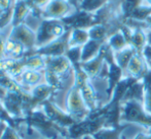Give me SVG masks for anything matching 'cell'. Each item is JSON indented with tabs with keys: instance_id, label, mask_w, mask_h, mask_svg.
<instances>
[{
	"instance_id": "cell-1",
	"label": "cell",
	"mask_w": 151,
	"mask_h": 139,
	"mask_svg": "<svg viewBox=\"0 0 151 139\" xmlns=\"http://www.w3.org/2000/svg\"><path fill=\"white\" fill-rule=\"evenodd\" d=\"M25 124L28 133L32 130H36L44 139H58L60 136L64 139L69 137L68 129L54 123L42 109H37L27 115L25 117Z\"/></svg>"
},
{
	"instance_id": "cell-2",
	"label": "cell",
	"mask_w": 151,
	"mask_h": 139,
	"mask_svg": "<svg viewBox=\"0 0 151 139\" xmlns=\"http://www.w3.org/2000/svg\"><path fill=\"white\" fill-rule=\"evenodd\" d=\"M46 66L44 69L45 83L54 87L57 91L63 89L64 81L74 75V68L71 62L65 55L45 57Z\"/></svg>"
},
{
	"instance_id": "cell-3",
	"label": "cell",
	"mask_w": 151,
	"mask_h": 139,
	"mask_svg": "<svg viewBox=\"0 0 151 139\" xmlns=\"http://www.w3.org/2000/svg\"><path fill=\"white\" fill-rule=\"evenodd\" d=\"M121 124H139L146 129L151 128V115L146 113L144 105L138 100H129L121 104Z\"/></svg>"
},
{
	"instance_id": "cell-4",
	"label": "cell",
	"mask_w": 151,
	"mask_h": 139,
	"mask_svg": "<svg viewBox=\"0 0 151 139\" xmlns=\"http://www.w3.org/2000/svg\"><path fill=\"white\" fill-rule=\"evenodd\" d=\"M68 30L69 29L61 20H43L36 32V48L43 47L56 41Z\"/></svg>"
},
{
	"instance_id": "cell-5",
	"label": "cell",
	"mask_w": 151,
	"mask_h": 139,
	"mask_svg": "<svg viewBox=\"0 0 151 139\" xmlns=\"http://www.w3.org/2000/svg\"><path fill=\"white\" fill-rule=\"evenodd\" d=\"M105 116H98L91 111L88 117L81 122H77L68 128V134L71 139H80L86 135H95L105 128Z\"/></svg>"
},
{
	"instance_id": "cell-6",
	"label": "cell",
	"mask_w": 151,
	"mask_h": 139,
	"mask_svg": "<svg viewBox=\"0 0 151 139\" xmlns=\"http://www.w3.org/2000/svg\"><path fill=\"white\" fill-rule=\"evenodd\" d=\"M66 111L75 120L76 122H81L88 117L91 109L84 102L80 89L73 85L66 94L65 99Z\"/></svg>"
},
{
	"instance_id": "cell-7",
	"label": "cell",
	"mask_w": 151,
	"mask_h": 139,
	"mask_svg": "<svg viewBox=\"0 0 151 139\" xmlns=\"http://www.w3.org/2000/svg\"><path fill=\"white\" fill-rule=\"evenodd\" d=\"M71 34V30H68L61 38L57 39L56 41L43 46V47L36 48L31 51H27L26 55H32V54H39L44 57H54V56H62L65 55L67 50L69 49V38Z\"/></svg>"
},
{
	"instance_id": "cell-8",
	"label": "cell",
	"mask_w": 151,
	"mask_h": 139,
	"mask_svg": "<svg viewBox=\"0 0 151 139\" xmlns=\"http://www.w3.org/2000/svg\"><path fill=\"white\" fill-rule=\"evenodd\" d=\"M42 109V111L45 113V115L52 120L54 123H56L57 125H59L60 127L63 128H70L72 125H74L77 122L69 115L66 111L62 109L61 107L58 106V104H56L52 99H47L44 102H42V104L40 105Z\"/></svg>"
},
{
	"instance_id": "cell-9",
	"label": "cell",
	"mask_w": 151,
	"mask_h": 139,
	"mask_svg": "<svg viewBox=\"0 0 151 139\" xmlns=\"http://www.w3.org/2000/svg\"><path fill=\"white\" fill-rule=\"evenodd\" d=\"M73 8L75 7L67 0H50L44 6L41 16L43 20H63L74 13L72 12Z\"/></svg>"
},
{
	"instance_id": "cell-10",
	"label": "cell",
	"mask_w": 151,
	"mask_h": 139,
	"mask_svg": "<svg viewBox=\"0 0 151 139\" xmlns=\"http://www.w3.org/2000/svg\"><path fill=\"white\" fill-rule=\"evenodd\" d=\"M7 38L23 44L27 51H31L36 48V33L25 24L12 27Z\"/></svg>"
},
{
	"instance_id": "cell-11",
	"label": "cell",
	"mask_w": 151,
	"mask_h": 139,
	"mask_svg": "<svg viewBox=\"0 0 151 139\" xmlns=\"http://www.w3.org/2000/svg\"><path fill=\"white\" fill-rule=\"evenodd\" d=\"M29 91L22 90V91H7L5 98L2 104L6 111L14 118H24L23 113V104H24L25 96Z\"/></svg>"
},
{
	"instance_id": "cell-12",
	"label": "cell",
	"mask_w": 151,
	"mask_h": 139,
	"mask_svg": "<svg viewBox=\"0 0 151 139\" xmlns=\"http://www.w3.org/2000/svg\"><path fill=\"white\" fill-rule=\"evenodd\" d=\"M147 64L142 53H136L129 60L127 69L123 71V78H133L136 80H142L146 73L148 72Z\"/></svg>"
},
{
	"instance_id": "cell-13",
	"label": "cell",
	"mask_w": 151,
	"mask_h": 139,
	"mask_svg": "<svg viewBox=\"0 0 151 139\" xmlns=\"http://www.w3.org/2000/svg\"><path fill=\"white\" fill-rule=\"evenodd\" d=\"M0 71L5 73L12 79L17 80L25 71V60H12V58H1L0 60Z\"/></svg>"
},
{
	"instance_id": "cell-14",
	"label": "cell",
	"mask_w": 151,
	"mask_h": 139,
	"mask_svg": "<svg viewBox=\"0 0 151 139\" xmlns=\"http://www.w3.org/2000/svg\"><path fill=\"white\" fill-rule=\"evenodd\" d=\"M42 78H44V71H32V70H25L22 75L16 80L25 90L30 92L32 88L39 85Z\"/></svg>"
},
{
	"instance_id": "cell-15",
	"label": "cell",
	"mask_w": 151,
	"mask_h": 139,
	"mask_svg": "<svg viewBox=\"0 0 151 139\" xmlns=\"http://www.w3.org/2000/svg\"><path fill=\"white\" fill-rule=\"evenodd\" d=\"M30 93L32 98H33L34 104H35L36 107H38L42 104V102H44L47 99H50L57 93V90L48 84L44 83L39 84L36 87L32 88L30 90Z\"/></svg>"
},
{
	"instance_id": "cell-16",
	"label": "cell",
	"mask_w": 151,
	"mask_h": 139,
	"mask_svg": "<svg viewBox=\"0 0 151 139\" xmlns=\"http://www.w3.org/2000/svg\"><path fill=\"white\" fill-rule=\"evenodd\" d=\"M27 53V49L23 44L14 41L12 39H6L4 43V57L12 60H22Z\"/></svg>"
},
{
	"instance_id": "cell-17",
	"label": "cell",
	"mask_w": 151,
	"mask_h": 139,
	"mask_svg": "<svg viewBox=\"0 0 151 139\" xmlns=\"http://www.w3.org/2000/svg\"><path fill=\"white\" fill-rule=\"evenodd\" d=\"M144 95H145V87H144L143 82L142 80H137L127 88L122 99H121V104L129 101V100H138L143 104Z\"/></svg>"
},
{
	"instance_id": "cell-18",
	"label": "cell",
	"mask_w": 151,
	"mask_h": 139,
	"mask_svg": "<svg viewBox=\"0 0 151 139\" xmlns=\"http://www.w3.org/2000/svg\"><path fill=\"white\" fill-rule=\"evenodd\" d=\"M107 41H98V40H90L86 45L82 46L81 62H88L93 60L101 51V48Z\"/></svg>"
},
{
	"instance_id": "cell-19",
	"label": "cell",
	"mask_w": 151,
	"mask_h": 139,
	"mask_svg": "<svg viewBox=\"0 0 151 139\" xmlns=\"http://www.w3.org/2000/svg\"><path fill=\"white\" fill-rule=\"evenodd\" d=\"M91 40L88 30L83 29H73L69 38V48L70 47H82Z\"/></svg>"
},
{
	"instance_id": "cell-20",
	"label": "cell",
	"mask_w": 151,
	"mask_h": 139,
	"mask_svg": "<svg viewBox=\"0 0 151 139\" xmlns=\"http://www.w3.org/2000/svg\"><path fill=\"white\" fill-rule=\"evenodd\" d=\"M30 11V6L23 0H19L14 5V16H12V27H17L23 24V21Z\"/></svg>"
},
{
	"instance_id": "cell-21",
	"label": "cell",
	"mask_w": 151,
	"mask_h": 139,
	"mask_svg": "<svg viewBox=\"0 0 151 139\" xmlns=\"http://www.w3.org/2000/svg\"><path fill=\"white\" fill-rule=\"evenodd\" d=\"M136 53H137V51L135 50V48H133L131 45H127V47L123 48L120 51L114 52V60H115L116 65L122 71H124L127 69V65H129V60H132V57Z\"/></svg>"
},
{
	"instance_id": "cell-22",
	"label": "cell",
	"mask_w": 151,
	"mask_h": 139,
	"mask_svg": "<svg viewBox=\"0 0 151 139\" xmlns=\"http://www.w3.org/2000/svg\"><path fill=\"white\" fill-rule=\"evenodd\" d=\"M129 124H121L118 128H104L93 135L95 139H122V132Z\"/></svg>"
},
{
	"instance_id": "cell-23",
	"label": "cell",
	"mask_w": 151,
	"mask_h": 139,
	"mask_svg": "<svg viewBox=\"0 0 151 139\" xmlns=\"http://www.w3.org/2000/svg\"><path fill=\"white\" fill-rule=\"evenodd\" d=\"M25 70H32V71H42L45 69L46 60L45 57L39 54H32L24 57Z\"/></svg>"
},
{
	"instance_id": "cell-24",
	"label": "cell",
	"mask_w": 151,
	"mask_h": 139,
	"mask_svg": "<svg viewBox=\"0 0 151 139\" xmlns=\"http://www.w3.org/2000/svg\"><path fill=\"white\" fill-rule=\"evenodd\" d=\"M0 121L18 131L21 124L25 123V118H14L6 111L2 101H0Z\"/></svg>"
},
{
	"instance_id": "cell-25",
	"label": "cell",
	"mask_w": 151,
	"mask_h": 139,
	"mask_svg": "<svg viewBox=\"0 0 151 139\" xmlns=\"http://www.w3.org/2000/svg\"><path fill=\"white\" fill-rule=\"evenodd\" d=\"M108 3H109V0H81L79 10L88 12V13H96Z\"/></svg>"
},
{
	"instance_id": "cell-26",
	"label": "cell",
	"mask_w": 151,
	"mask_h": 139,
	"mask_svg": "<svg viewBox=\"0 0 151 139\" xmlns=\"http://www.w3.org/2000/svg\"><path fill=\"white\" fill-rule=\"evenodd\" d=\"M107 44L110 46V48L113 50V52L120 51V50H122L123 48H125L129 45L124 35H123V33L121 32L120 30L108 38Z\"/></svg>"
},
{
	"instance_id": "cell-27",
	"label": "cell",
	"mask_w": 151,
	"mask_h": 139,
	"mask_svg": "<svg viewBox=\"0 0 151 139\" xmlns=\"http://www.w3.org/2000/svg\"><path fill=\"white\" fill-rule=\"evenodd\" d=\"M81 52L82 47H70L67 50L65 56L71 62L72 66H77L81 64Z\"/></svg>"
},
{
	"instance_id": "cell-28",
	"label": "cell",
	"mask_w": 151,
	"mask_h": 139,
	"mask_svg": "<svg viewBox=\"0 0 151 139\" xmlns=\"http://www.w3.org/2000/svg\"><path fill=\"white\" fill-rule=\"evenodd\" d=\"M0 139H21V137L16 129L9 127V126H6Z\"/></svg>"
},
{
	"instance_id": "cell-29",
	"label": "cell",
	"mask_w": 151,
	"mask_h": 139,
	"mask_svg": "<svg viewBox=\"0 0 151 139\" xmlns=\"http://www.w3.org/2000/svg\"><path fill=\"white\" fill-rule=\"evenodd\" d=\"M143 105L146 113L151 115V91H145Z\"/></svg>"
},
{
	"instance_id": "cell-30",
	"label": "cell",
	"mask_w": 151,
	"mask_h": 139,
	"mask_svg": "<svg viewBox=\"0 0 151 139\" xmlns=\"http://www.w3.org/2000/svg\"><path fill=\"white\" fill-rule=\"evenodd\" d=\"M142 82L145 87V91H151V70H148L147 73L142 78Z\"/></svg>"
},
{
	"instance_id": "cell-31",
	"label": "cell",
	"mask_w": 151,
	"mask_h": 139,
	"mask_svg": "<svg viewBox=\"0 0 151 139\" xmlns=\"http://www.w3.org/2000/svg\"><path fill=\"white\" fill-rule=\"evenodd\" d=\"M10 4H12V0H0V9L2 11H7L10 8Z\"/></svg>"
},
{
	"instance_id": "cell-32",
	"label": "cell",
	"mask_w": 151,
	"mask_h": 139,
	"mask_svg": "<svg viewBox=\"0 0 151 139\" xmlns=\"http://www.w3.org/2000/svg\"><path fill=\"white\" fill-rule=\"evenodd\" d=\"M134 139H151V135L148 134L147 132H140L135 136Z\"/></svg>"
},
{
	"instance_id": "cell-33",
	"label": "cell",
	"mask_w": 151,
	"mask_h": 139,
	"mask_svg": "<svg viewBox=\"0 0 151 139\" xmlns=\"http://www.w3.org/2000/svg\"><path fill=\"white\" fill-rule=\"evenodd\" d=\"M145 31V34H146V39H147V45L151 46V29H144Z\"/></svg>"
},
{
	"instance_id": "cell-34",
	"label": "cell",
	"mask_w": 151,
	"mask_h": 139,
	"mask_svg": "<svg viewBox=\"0 0 151 139\" xmlns=\"http://www.w3.org/2000/svg\"><path fill=\"white\" fill-rule=\"evenodd\" d=\"M6 94H7V90L5 88L0 86V101H3V99L5 98Z\"/></svg>"
},
{
	"instance_id": "cell-35",
	"label": "cell",
	"mask_w": 151,
	"mask_h": 139,
	"mask_svg": "<svg viewBox=\"0 0 151 139\" xmlns=\"http://www.w3.org/2000/svg\"><path fill=\"white\" fill-rule=\"evenodd\" d=\"M80 139H95V137H93V135H86V136H83V137H81Z\"/></svg>"
},
{
	"instance_id": "cell-36",
	"label": "cell",
	"mask_w": 151,
	"mask_h": 139,
	"mask_svg": "<svg viewBox=\"0 0 151 139\" xmlns=\"http://www.w3.org/2000/svg\"><path fill=\"white\" fill-rule=\"evenodd\" d=\"M65 139H71V138H70V137H67V138H65Z\"/></svg>"
},
{
	"instance_id": "cell-37",
	"label": "cell",
	"mask_w": 151,
	"mask_h": 139,
	"mask_svg": "<svg viewBox=\"0 0 151 139\" xmlns=\"http://www.w3.org/2000/svg\"><path fill=\"white\" fill-rule=\"evenodd\" d=\"M122 139H125V138H124V137H123V136H122Z\"/></svg>"
},
{
	"instance_id": "cell-38",
	"label": "cell",
	"mask_w": 151,
	"mask_h": 139,
	"mask_svg": "<svg viewBox=\"0 0 151 139\" xmlns=\"http://www.w3.org/2000/svg\"><path fill=\"white\" fill-rule=\"evenodd\" d=\"M0 123H1V121H0ZM0 128H1V126H0Z\"/></svg>"
},
{
	"instance_id": "cell-39",
	"label": "cell",
	"mask_w": 151,
	"mask_h": 139,
	"mask_svg": "<svg viewBox=\"0 0 151 139\" xmlns=\"http://www.w3.org/2000/svg\"><path fill=\"white\" fill-rule=\"evenodd\" d=\"M41 139H44V138H41Z\"/></svg>"
}]
</instances>
